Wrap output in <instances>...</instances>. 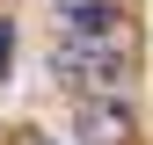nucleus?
<instances>
[{"label": "nucleus", "instance_id": "5", "mask_svg": "<svg viewBox=\"0 0 153 145\" xmlns=\"http://www.w3.org/2000/svg\"><path fill=\"white\" fill-rule=\"evenodd\" d=\"M22 145H51V138H22Z\"/></svg>", "mask_w": 153, "mask_h": 145}, {"label": "nucleus", "instance_id": "1", "mask_svg": "<svg viewBox=\"0 0 153 145\" xmlns=\"http://www.w3.org/2000/svg\"><path fill=\"white\" fill-rule=\"evenodd\" d=\"M51 65H59L66 87H80V94H117V80L131 72V29H124V15H102V22H59Z\"/></svg>", "mask_w": 153, "mask_h": 145}, {"label": "nucleus", "instance_id": "2", "mask_svg": "<svg viewBox=\"0 0 153 145\" xmlns=\"http://www.w3.org/2000/svg\"><path fill=\"white\" fill-rule=\"evenodd\" d=\"M131 109L117 102V94H80L73 102V138L80 145H131Z\"/></svg>", "mask_w": 153, "mask_h": 145}, {"label": "nucleus", "instance_id": "4", "mask_svg": "<svg viewBox=\"0 0 153 145\" xmlns=\"http://www.w3.org/2000/svg\"><path fill=\"white\" fill-rule=\"evenodd\" d=\"M7 65H15V22H0V80H7Z\"/></svg>", "mask_w": 153, "mask_h": 145}, {"label": "nucleus", "instance_id": "3", "mask_svg": "<svg viewBox=\"0 0 153 145\" xmlns=\"http://www.w3.org/2000/svg\"><path fill=\"white\" fill-rule=\"evenodd\" d=\"M59 22H102V15H124V0H51Z\"/></svg>", "mask_w": 153, "mask_h": 145}]
</instances>
